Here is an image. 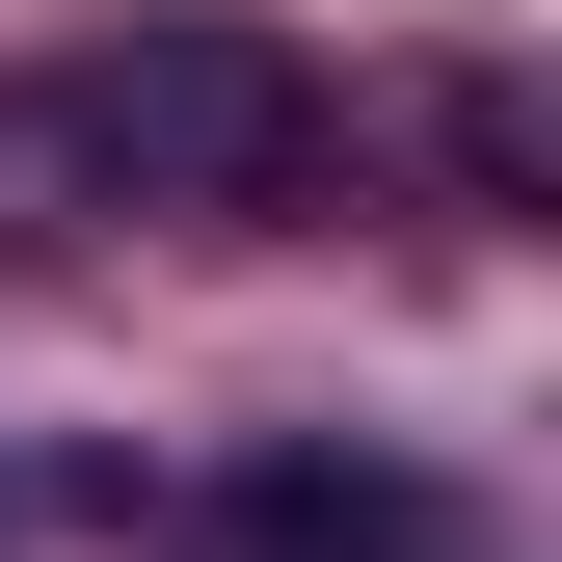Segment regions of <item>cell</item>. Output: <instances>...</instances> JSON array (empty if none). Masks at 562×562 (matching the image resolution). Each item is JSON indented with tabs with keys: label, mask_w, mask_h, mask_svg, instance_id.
Here are the masks:
<instances>
[{
	"label": "cell",
	"mask_w": 562,
	"mask_h": 562,
	"mask_svg": "<svg viewBox=\"0 0 562 562\" xmlns=\"http://www.w3.org/2000/svg\"><path fill=\"white\" fill-rule=\"evenodd\" d=\"M322 161H348V81L295 27H215V0L0 81V241H134V215L161 241H268Z\"/></svg>",
	"instance_id": "6da1fadb"
},
{
	"label": "cell",
	"mask_w": 562,
	"mask_h": 562,
	"mask_svg": "<svg viewBox=\"0 0 562 562\" xmlns=\"http://www.w3.org/2000/svg\"><path fill=\"white\" fill-rule=\"evenodd\" d=\"M161 562H456V482L429 456H375V429H268L188 482V536Z\"/></svg>",
	"instance_id": "7a4b0ae2"
},
{
	"label": "cell",
	"mask_w": 562,
	"mask_h": 562,
	"mask_svg": "<svg viewBox=\"0 0 562 562\" xmlns=\"http://www.w3.org/2000/svg\"><path fill=\"white\" fill-rule=\"evenodd\" d=\"M402 108H429V161H456V215H562V108L509 81V54H429Z\"/></svg>",
	"instance_id": "3957f363"
}]
</instances>
